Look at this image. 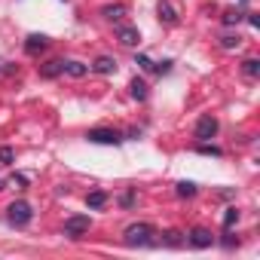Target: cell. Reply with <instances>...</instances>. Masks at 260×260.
Here are the masks:
<instances>
[{
    "mask_svg": "<svg viewBox=\"0 0 260 260\" xmlns=\"http://www.w3.org/2000/svg\"><path fill=\"white\" fill-rule=\"evenodd\" d=\"M125 245H141V248L153 245V226L150 223H132L125 230Z\"/></svg>",
    "mask_w": 260,
    "mask_h": 260,
    "instance_id": "obj_1",
    "label": "cell"
},
{
    "mask_svg": "<svg viewBox=\"0 0 260 260\" xmlns=\"http://www.w3.org/2000/svg\"><path fill=\"white\" fill-rule=\"evenodd\" d=\"M7 211H10L7 217H10V223H13V226H25V223H31V214H34L28 202H13Z\"/></svg>",
    "mask_w": 260,
    "mask_h": 260,
    "instance_id": "obj_2",
    "label": "cell"
},
{
    "mask_svg": "<svg viewBox=\"0 0 260 260\" xmlns=\"http://www.w3.org/2000/svg\"><path fill=\"white\" fill-rule=\"evenodd\" d=\"M89 226H92L89 214H77V217H68V220H64V236L77 239V236H80V233H86Z\"/></svg>",
    "mask_w": 260,
    "mask_h": 260,
    "instance_id": "obj_3",
    "label": "cell"
},
{
    "mask_svg": "<svg viewBox=\"0 0 260 260\" xmlns=\"http://www.w3.org/2000/svg\"><path fill=\"white\" fill-rule=\"evenodd\" d=\"M86 138H89L92 144H119V141H122V135L113 132V128H92Z\"/></svg>",
    "mask_w": 260,
    "mask_h": 260,
    "instance_id": "obj_4",
    "label": "cell"
},
{
    "mask_svg": "<svg viewBox=\"0 0 260 260\" xmlns=\"http://www.w3.org/2000/svg\"><path fill=\"white\" fill-rule=\"evenodd\" d=\"M217 135V119L214 116H202L199 122H196V138L199 141H208V138H214Z\"/></svg>",
    "mask_w": 260,
    "mask_h": 260,
    "instance_id": "obj_5",
    "label": "cell"
},
{
    "mask_svg": "<svg viewBox=\"0 0 260 260\" xmlns=\"http://www.w3.org/2000/svg\"><path fill=\"white\" fill-rule=\"evenodd\" d=\"M116 37H119L122 46H138V40H141L138 28H128V25H119V28H116Z\"/></svg>",
    "mask_w": 260,
    "mask_h": 260,
    "instance_id": "obj_6",
    "label": "cell"
},
{
    "mask_svg": "<svg viewBox=\"0 0 260 260\" xmlns=\"http://www.w3.org/2000/svg\"><path fill=\"white\" fill-rule=\"evenodd\" d=\"M190 245L208 248V245H211V233H208V230H193V233H190Z\"/></svg>",
    "mask_w": 260,
    "mask_h": 260,
    "instance_id": "obj_7",
    "label": "cell"
},
{
    "mask_svg": "<svg viewBox=\"0 0 260 260\" xmlns=\"http://www.w3.org/2000/svg\"><path fill=\"white\" fill-rule=\"evenodd\" d=\"M92 68H95L98 74H113V71H116V61H113V58H107V55H101Z\"/></svg>",
    "mask_w": 260,
    "mask_h": 260,
    "instance_id": "obj_8",
    "label": "cell"
},
{
    "mask_svg": "<svg viewBox=\"0 0 260 260\" xmlns=\"http://www.w3.org/2000/svg\"><path fill=\"white\" fill-rule=\"evenodd\" d=\"M128 89H132V98L135 101H144L147 98V83L144 80H132V86H128Z\"/></svg>",
    "mask_w": 260,
    "mask_h": 260,
    "instance_id": "obj_9",
    "label": "cell"
},
{
    "mask_svg": "<svg viewBox=\"0 0 260 260\" xmlns=\"http://www.w3.org/2000/svg\"><path fill=\"white\" fill-rule=\"evenodd\" d=\"M86 64L83 61H64V74H71V77H86Z\"/></svg>",
    "mask_w": 260,
    "mask_h": 260,
    "instance_id": "obj_10",
    "label": "cell"
},
{
    "mask_svg": "<svg viewBox=\"0 0 260 260\" xmlns=\"http://www.w3.org/2000/svg\"><path fill=\"white\" fill-rule=\"evenodd\" d=\"M159 19H162L166 25H178V16H175V10H172L169 4H159Z\"/></svg>",
    "mask_w": 260,
    "mask_h": 260,
    "instance_id": "obj_11",
    "label": "cell"
},
{
    "mask_svg": "<svg viewBox=\"0 0 260 260\" xmlns=\"http://www.w3.org/2000/svg\"><path fill=\"white\" fill-rule=\"evenodd\" d=\"M43 46H46V37H43V34H31L28 43H25L28 52H37V49H43Z\"/></svg>",
    "mask_w": 260,
    "mask_h": 260,
    "instance_id": "obj_12",
    "label": "cell"
},
{
    "mask_svg": "<svg viewBox=\"0 0 260 260\" xmlns=\"http://www.w3.org/2000/svg\"><path fill=\"white\" fill-rule=\"evenodd\" d=\"M104 202H107V193H101V190H95V193L86 196V205H89V208H101Z\"/></svg>",
    "mask_w": 260,
    "mask_h": 260,
    "instance_id": "obj_13",
    "label": "cell"
},
{
    "mask_svg": "<svg viewBox=\"0 0 260 260\" xmlns=\"http://www.w3.org/2000/svg\"><path fill=\"white\" fill-rule=\"evenodd\" d=\"M101 13H104V16H107L110 22H116V19H122V13H125V7H119V4H116V7H104Z\"/></svg>",
    "mask_w": 260,
    "mask_h": 260,
    "instance_id": "obj_14",
    "label": "cell"
},
{
    "mask_svg": "<svg viewBox=\"0 0 260 260\" xmlns=\"http://www.w3.org/2000/svg\"><path fill=\"white\" fill-rule=\"evenodd\" d=\"M64 71V61H49L46 68H43V77H55V74H61Z\"/></svg>",
    "mask_w": 260,
    "mask_h": 260,
    "instance_id": "obj_15",
    "label": "cell"
},
{
    "mask_svg": "<svg viewBox=\"0 0 260 260\" xmlns=\"http://www.w3.org/2000/svg\"><path fill=\"white\" fill-rule=\"evenodd\" d=\"M196 193V184L193 181H181L178 184V196H193Z\"/></svg>",
    "mask_w": 260,
    "mask_h": 260,
    "instance_id": "obj_16",
    "label": "cell"
},
{
    "mask_svg": "<svg viewBox=\"0 0 260 260\" xmlns=\"http://www.w3.org/2000/svg\"><path fill=\"white\" fill-rule=\"evenodd\" d=\"M245 74H248V77H257V74H260V61H257V58H248V61H245Z\"/></svg>",
    "mask_w": 260,
    "mask_h": 260,
    "instance_id": "obj_17",
    "label": "cell"
},
{
    "mask_svg": "<svg viewBox=\"0 0 260 260\" xmlns=\"http://www.w3.org/2000/svg\"><path fill=\"white\" fill-rule=\"evenodd\" d=\"M13 159H16V150H13V147H0V162L10 166Z\"/></svg>",
    "mask_w": 260,
    "mask_h": 260,
    "instance_id": "obj_18",
    "label": "cell"
},
{
    "mask_svg": "<svg viewBox=\"0 0 260 260\" xmlns=\"http://www.w3.org/2000/svg\"><path fill=\"white\" fill-rule=\"evenodd\" d=\"M239 220V211L236 208H226V214H223V226H233Z\"/></svg>",
    "mask_w": 260,
    "mask_h": 260,
    "instance_id": "obj_19",
    "label": "cell"
},
{
    "mask_svg": "<svg viewBox=\"0 0 260 260\" xmlns=\"http://www.w3.org/2000/svg\"><path fill=\"white\" fill-rule=\"evenodd\" d=\"M223 22H226V25H239V22H242V13H236V10H230V13L223 16Z\"/></svg>",
    "mask_w": 260,
    "mask_h": 260,
    "instance_id": "obj_20",
    "label": "cell"
},
{
    "mask_svg": "<svg viewBox=\"0 0 260 260\" xmlns=\"http://www.w3.org/2000/svg\"><path fill=\"white\" fill-rule=\"evenodd\" d=\"M220 43H223V49H233V46H239V34H236V37L226 34V37H220Z\"/></svg>",
    "mask_w": 260,
    "mask_h": 260,
    "instance_id": "obj_21",
    "label": "cell"
},
{
    "mask_svg": "<svg viewBox=\"0 0 260 260\" xmlns=\"http://www.w3.org/2000/svg\"><path fill=\"white\" fill-rule=\"evenodd\" d=\"M199 153H205V156H220V150L211 147V144H199Z\"/></svg>",
    "mask_w": 260,
    "mask_h": 260,
    "instance_id": "obj_22",
    "label": "cell"
},
{
    "mask_svg": "<svg viewBox=\"0 0 260 260\" xmlns=\"http://www.w3.org/2000/svg\"><path fill=\"white\" fill-rule=\"evenodd\" d=\"M181 242H184V239H181V233H166V245H172V248H175V245H181Z\"/></svg>",
    "mask_w": 260,
    "mask_h": 260,
    "instance_id": "obj_23",
    "label": "cell"
},
{
    "mask_svg": "<svg viewBox=\"0 0 260 260\" xmlns=\"http://www.w3.org/2000/svg\"><path fill=\"white\" fill-rule=\"evenodd\" d=\"M138 64H141L144 71H153V68H156V64H153V61H150L147 55H138Z\"/></svg>",
    "mask_w": 260,
    "mask_h": 260,
    "instance_id": "obj_24",
    "label": "cell"
},
{
    "mask_svg": "<svg viewBox=\"0 0 260 260\" xmlns=\"http://www.w3.org/2000/svg\"><path fill=\"white\" fill-rule=\"evenodd\" d=\"M0 190H4V181H0Z\"/></svg>",
    "mask_w": 260,
    "mask_h": 260,
    "instance_id": "obj_25",
    "label": "cell"
},
{
    "mask_svg": "<svg viewBox=\"0 0 260 260\" xmlns=\"http://www.w3.org/2000/svg\"><path fill=\"white\" fill-rule=\"evenodd\" d=\"M242 4H245V0H242Z\"/></svg>",
    "mask_w": 260,
    "mask_h": 260,
    "instance_id": "obj_26",
    "label": "cell"
}]
</instances>
